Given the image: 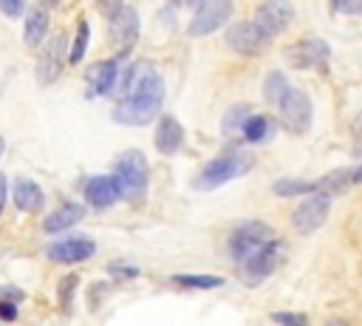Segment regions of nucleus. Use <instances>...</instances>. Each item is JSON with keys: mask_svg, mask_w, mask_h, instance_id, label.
<instances>
[{"mask_svg": "<svg viewBox=\"0 0 362 326\" xmlns=\"http://www.w3.org/2000/svg\"><path fill=\"white\" fill-rule=\"evenodd\" d=\"M122 100L113 108V119L119 125H148L162 111L164 102V79L150 63H136L125 74H119Z\"/></svg>", "mask_w": 362, "mask_h": 326, "instance_id": "obj_1", "label": "nucleus"}, {"mask_svg": "<svg viewBox=\"0 0 362 326\" xmlns=\"http://www.w3.org/2000/svg\"><path fill=\"white\" fill-rule=\"evenodd\" d=\"M148 159L142 150H125L113 162V182L119 187V199L142 201L148 193Z\"/></svg>", "mask_w": 362, "mask_h": 326, "instance_id": "obj_2", "label": "nucleus"}, {"mask_svg": "<svg viewBox=\"0 0 362 326\" xmlns=\"http://www.w3.org/2000/svg\"><path fill=\"white\" fill-rule=\"evenodd\" d=\"M252 171V159L244 156V153H223L212 162H207V165L201 168V173L193 179V187L196 190H215L226 182H233L244 173Z\"/></svg>", "mask_w": 362, "mask_h": 326, "instance_id": "obj_3", "label": "nucleus"}, {"mask_svg": "<svg viewBox=\"0 0 362 326\" xmlns=\"http://www.w3.org/2000/svg\"><path fill=\"white\" fill-rule=\"evenodd\" d=\"M283 256H286V247L278 238H272V241L263 244L260 250L249 253L246 258H241L235 264H238V272H241L244 284H260L266 275H272L283 264Z\"/></svg>", "mask_w": 362, "mask_h": 326, "instance_id": "obj_4", "label": "nucleus"}, {"mask_svg": "<svg viewBox=\"0 0 362 326\" xmlns=\"http://www.w3.org/2000/svg\"><path fill=\"white\" fill-rule=\"evenodd\" d=\"M281 105V119H283V128L289 134H306L311 128V116H314V108H311V100L306 91L300 88H286V94L278 100Z\"/></svg>", "mask_w": 362, "mask_h": 326, "instance_id": "obj_5", "label": "nucleus"}, {"mask_svg": "<svg viewBox=\"0 0 362 326\" xmlns=\"http://www.w3.org/2000/svg\"><path fill=\"white\" fill-rule=\"evenodd\" d=\"M329 213H331V196L329 193H308V199L294 208L292 224L300 235H311L314 230H320L326 224Z\"/></svg>", "mask_w": 362, "mask_h": 326, "instance_id": "obj_6", "label": "nucleus"}, {"mask_svg": "<svg viewBox=\"0 0 362 326\" xmlns=\"http://www.w3.org/2000/svg\"><path fill=\"white\" fill-rule=\"evenodd\" d=\"M278 233L272 230L269 224H263V222H241L235 230H233V235H230V253H233V258L235 261H241V258H246L249 253H255V250H260L266 241H272Z\"/></svg>", "mask_w": 362, "mask_h": 326, "instance_id": "obj_7", "label": "nucleus"}, {"mask_svg": "<svg viewBox=\"0 0 362 326\" xmlns=\"http://www.w3.org/2000/svg\"><path fill=\"white\" fill-rule=\"evenodd\" d=\"M283 57H286V63L292 65V68H297V71H306V68H320V71H326V65H329V57H331V46L326 43V40H320V37H311V40H300V43H294V46H289L286 52H283Z\"/></svg>", "mask_w": 362, "mask_h": 326, "instance_id": "obj_8", "label": "nucleus"}, {"mask_svg": "<svg viewBox=\"0 0 362 326\" xmlns=\"http://www.w3.org/2000/svg\"><path fill=\"white\" fill-rule=\"evenodd\" d=\"M233 17V0H207L201 3L190 20V37H207L218 29L226 26V20Z\"/></svg>", "mask_w": 362, "mask_h": 326, "instance_id": "obj_9", "label": "nucleus"}, {"mask_svg": "<svg viewBox=\"0 0 362 326\" xmlns=\"http://www.w3.org/2000/svg\"><path fill=\"white\" fill-rule=\"evenodd\" d=\"M292 20H294V6L289 3V0H263L252 23L258 26L260 34H266L272 40L281 31H286Z\"/></svg>", "mask_w": 362, "mask_h": 326, "instance_id": "obj_10", "label": "nucleus"}, {"mask_svg": "<svg viewBox=\"0 0 362 326\" xmlns=\"http://www.w3.org/2000/svg\"><path fill=\"white\" fill-rule=\"evenodd\" d=\"M269 43H272V40H269L266 34H260L258 26L249 23V20L235 23V26L226 29V46H230L233 52H238V54H244V57H258V54H263V52L269 49Z\"/></svg>", "mask_w": 362, "mask_h": 326, "instance_id": "obj_11", "label": "nucleus"}, {"mask_svg": "<svg viewBox=\"0 0 362 326\" xmlns=\"http://www.w3.org/2000/svg\"><path fill=\"white\" fill-rule=\"evenodd\" d=\"M65 34H54L49 43L42 46V54L37 60V83L40 86H52L57 83V77L63 74L65 65Z\"/></svg>", "mask_w": 362, "mask_h": 326, "instance_id": "obj_12", "label": "nucleus"}, {"mask_svg": "<svg viewBox=\"0 0 362 326\" xmlns=\"http://www.w3.org/2000/svg\"><path fill=\"white\" fill-rule=\"evenodd\" d=\"M111 40L119 46V60L130 52V46L139 40V15L133 6H119L111 15Z\"/></svg>", "mask_w": 362, "mask_h": 326, "instance_id": "obj_13", "label": "nucleus"}, {"mask_svg": "<svg viewBox=\"0 0 362 326\" xmlns=\"http://www.w3.org/2000/svg\"><path fill=\"white\" fill-rule=\"evenodd\" d=\"M94 253H97V244L90 238H82V235L79 238H63V241L52 244V247L45 250V256L57 264H79V261H88Z\"/></svg>", "mask_w": 362, "mask_h": 326, "instance_id": "obj_14", "label": "nucleus"}, {"mask_svg": "<svg viewBox=\"0 0 362 326\" xmlns=\"http://www.w3.org/2000/svg\"><path fill=\"white\" fill-rule=\"evenodd\" d=\"M88 79V97H105L116 88L119 83V57L113 60H102V63H94L85 74Z\"/></svg>", "mask_w": 362, "mask_h": 326, "instance_id": "obj_15", "label": "nucleus"}, {"mask_svg": "<svg viewBox=\"0 0 362 326\" xmlns=\"http://www.w3.org/2000/svg\"><path fill=\"white\" fill-rule=\"evenodd\" d=\"M85 201L94 210L113 208L116 201H119V187H116L113 176H94V179H88V185H85Z\"/></svg>", "mask_w": 362, "mask_h": 326, "instance_id": "obj_16", "label": "nucleus"}, {"mask_svg": "<svg viewBox=\"0 0 362 326\" xmlns=\"http://www.w3.org/2000/svg\"><path fill=\"white\" fill-rule=\"evenodd\" d=\"M184 145V128H181V122L170 114L159 116V128H156V148L162 156H175Z\"/></svg>", "mask_w": 362, "mask_h": 326, "instance_id": "obj_17", "label": "nucleus"}, {"mask_svg": "<svg viewBox=\"0 0 362 326\" xmlns=\"http://www.w3.org/2000/svg\"><path fill=\"white\" fill-rule=\"evenodd\" d=\"M12 196H15V205H17L23 213H37V210H42V205H45L42 187H40L37 182H31V179H17Z\"/></svg>", "mask_w": 362, "mask_h": 326, "instance_id": "obj_18", "label": "nucleus"}, {"mask_svg": "<svg viewBox=\"0 0 362 326\" xmlns=\"http://www.w3.org/2000/svg\"><path fill=\"white\" fill-rule=\"evenodd\" d=\"M82 219H85V208H82V205H63V208H57L54 213L45 216L42 230L49 233V235H57V233H63V230L79 224Z\"/></svg>", "mask_w": 362, "mask_h": 326, "instance_id": "obj_19", "label": "nucleus"}, {"mask_svg": "<svg viewBox=\"0 0 362 326\" xmlns=\"http://www.w3.org/2000/svg\"><path fill=\"white\" fill-rule=\"evenodd\" d=\"M45 34H49V9H45L42 3L34 6L29 15H26V29H23V40H26V46H40Z\"/></svg>", "mask_w": 362, "mask_h": 326, "instance_id": "obj_20", "label": "nucleus"}, {"mask_svg": "<svg viewBox=\"0 0 362 326\" xmlns=\"http://www.w3.org/2000/svg\"><path fill=\"white\" fill-rule=\"evenodd\" d=\"M272 134H275V125H272L269 116H260V114H249V116L244 119V125H241V137H244L249 145H258V142L269 139Z\"/></svg>", "mask_w": 362, "mask_h": 326, "instance_id": "obj_21", "label": "nucleus"}, {"mask_svg": "<svg viewBox=\"0 0 362 326\" xmlns=\"http://www.w3.org/2000/svg\"><path fill=\"white\" fill-rule=\"evenodd\" d=\"M314 185H317V193H329V196H334V193H345L354 182H351V171L343 168V171H331V173H326L323 179H317Z\"/></svg>", "mask_w": 362, "mask_h": 326, "instance_id": "obj_22", "label": "nucleus"}, {"mask_svg": "<svg viewBox=\"0 0 362 326\" xmlns=\"http://www.w3.org/2000/svg\"><path fill=\"white\" fill-rule=\"evenodd\" d=\"M272 193L281 196V199L308 196V193H317V185H314V182H306V179H278L275 185H272Z\"/></svg>", "mask_w": 362, "mask_h": 326, "instance_id": "obj_23", "label": "nucleus"}, {"mask_svg": "<svg viewBox=\"0 0 362 326\" xmlns=\"http://www.w3.org/2000/svg\"><path fill=\"white\" fill-rule=\"evenodd\" d=\"M170 281L175 284V287H184V290H218V287H223L221 275H173Z\"/></svg>", "mask_w": 362, "mask_h": 326, "instance_id": "obj_24", "label": "nucleus"}, {"mask_svg": "<svg viewBox=\"0 0 362 326\" xmlns=\"http://www.w3.org/2000/svg\"><path fill=\"white\" fill-rule=\"evenodd\" d=\"M286 88H289V83H286L283 71H269L266 74V83H263V100L278 105V100L286 94Z\"/></svg>", "mask_w": 362, "mask_h": 326, "instance_id": "obj_25", "label": "nucleus"}, {"mask_svg": "<svg viewBox=\"0 0 362 326\" xmlns=\"http://www.w3.org/2000/svg\"><path fill=\"white\" fill-rule=\"evenodd\" d=\"M88 40H90V26H88V20H79L77 37H74V46H71V52H68V63L77 65V63L85 57V52H88Z\"/></svg>", "mask_w": 362, "mask_h": 326, "instance_id": "obj_26", "label": "nucleus"}, {"mask_svg": "<svg viewBox=\"0 0 362 326\" xmlns=\"http://www.w3.org/2000/svg\"><path fill=\"white\" fill-rule=\"evenodd\" d=\"M249 114H252V111H249V105H233L230 111H226V116H223V125H221V131H223L226 137L238 134V131H241V125H244V119H246Z\"/></svg>", "mask_w": 362, "mask_h": 326, "instance_id": "obj_27", "label": "nucleus"}, {"mask_svg": "<svg viewBox=\"0 0 362 326\" xmlns=\"http://www.w3.org/2000/svg\"><path fill=\"white\" fill-rule=\"evenodd\" d=\"M77 287H79V275H65V278L60 281V304H63V309L71 306L74 290H77Z\"/></svg>", "mask_w": 362, "mask_h": 326, "instance_id": "obj_28", "label": "nucleus"}, {"mask_svg": "<svg viewBox=\"0 0 362 326\" xmlns=\"http://www.w3.org/2000/svg\"><path fill=\"white\" fill-rule=\"evenodd\" d=\"M334 15H362V0H331Z\"/></svg>", "mask_w": 362, "mask_h": 326, "instance_id": "obj_29", "label": "nucleus"}, {"mask_svg": "<svg viewBox=\"0 0 362 326\" xmlns=\"http://www.w3.org/2000/svg\"><path fill=\"white\" fill-rule=\"evenodd\" d=\"M272 320H275V323H286V326H306L308 323V318L300 315V312H275V315H272Z\"/></svg>", "mask_w": 362, "mask_h": 326, "instance_id": "obj_30", "label": "nucleus"}, {"mask_svg": "<svg viewBox=\"0 0 362 326\" xmlns=\"http://www.w3.org/2000/svg\"><path fill=\"white\" fill-rule=\"evenodd\" d=\"M0 9H3V15H9V17H20L23 9H26V0H0Z\"/></svg>", "mask_w": 362, "mask_h": 326, "instance_id": "obj_31", "label": "nucleus"}, {"mask_svg": "<svg viewBox=\"0 0 362 326\" xmlns=\"http://www.w3.org/2000/svg\"><path fill=\"white\" fill-rule=\"evenodd\" d=\"M108 272L116 275V278H136V275H139V267H130V264H111Z\"/></svg>", "mask_w": 362, "mask_h": 326, "instance_id": "obj_32", "label": "nucleus"}, {"mask_svg": "<svg viewBox=\"0 0 362 326\" xmlns=\"http://www.w3.org/2000/svg\"><path fill=\"white\" fill-rule=\"evenodd\" d=\"M0 301L20 304V301H23V290H17V287H12V284H6V287H0Z\"/></svg>", "mask_w": 362, "mask_h": 326, "instance_id": "obj_33", "label": "nucleus"}, {"mask_svg": "<svg viewBox=\"0 0 362 326\" xmlns=\"http://www.w3.org/2000/svg\"><path fill=\"white\" fill-rule=\"evenodd\" d=\"M351 139H354V148L362 150V114H356L351 122Z\"/></svg>", "mask_w": 362, "mask_h": 326, "instance_id": "obj_34", "label": "nucleus"}, {"mask_svg": "<svg viewBox=\"0 0 362 326\" xmlns=\"http://www.w3.org/2000/svg\"><path fill=\"white\" fill-rule=\"evenodd\" d=\"M0 318H3V320H15L17 318V306L9 304V301H0Z\"/></svg>", "mask_w": 362, "mask_h": 326, "instance_id": "obj_35", "label": "nucleus"}, {"mask_svg": "<svg viewBox=\"0 0 362 326\" xmlns=\"http://www.w3.org/2000/svg\"><path fill=\"white\" fill-rule=\"evenodd\" d=\"M119 6H122V0H100V9H102L108 17H111V15H113Z\"/></svg>", "mask_w": 362, "mask_h": 326, "instance_id": "obj_36", "label": "nucleus"}, {"mask_svg": "<svg viewBox=\"0 0 362 326\" xmlns=\"http://www.w3.org/2000/svg\"><path fill=\"white\" fill-rule=\"evenodd\" d=\"M6 196H9V182H6V176H3V173H0V213H3Z\"/></svg>", "mask_w": 362, "mask_h": 326, "instance_id": "obj_37", "label": "nucleus"}, {"mask_svg": "<svg viewBox=\"0 0 362 326\" xmlns=\"http://www.w3.org/2000/svg\"><path fill=\"white\" fill-rule=\"evenodd\" d=\"M351 182H354V185H362V165L351 168Z\"/></svg>", "mask_w": 362, "mask_h": 326, "instance_id": "obj_38", "label": "nucleus"}, {"mask_svg": "<svg viewBox=\"0 0 362 326\" xmlns=\"http://www.w3.org/2000/svg\"><path fill=\"white\" fill-rule=\"evenodd\" d=\"M184 3H190V6H193V9H198V6H201V3H207V0H184Z\"/></svg>", "mask_w": 362, "mask_h": 326, "instance_id": "obj_39", "label": "nucleus"}, {"mask_svg": "<svg viewBox=\"0 0 362 326\" xmlns=\"http://www.w3.org/2000/svg\"><path fill=\"white\" fill-rule=\"evenodd\" d=\"M3 145H6V142H3V137H0V153H3Z\"/></svg>", "mask_w": 362, "mask_h": 326, "instance_id": "obj_40", "label": "nucleus"}, {"mask_svg": "<svg viewBox=\"0 0 362 326\" xmlns=\"http://www.w3.org/2000/svg\"><path fill=\"white\" fill-rule=\"evenodd\" d=\"M173 3H181V0H173Z\"/></svg>", "mask_w": 362, "mask_h": 326, "instance_id": "obj_41", "label": "nucleus"}]
</instances>
